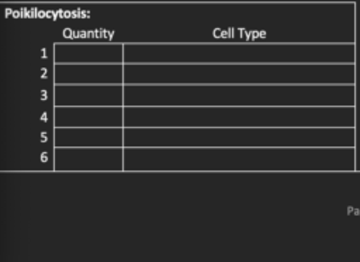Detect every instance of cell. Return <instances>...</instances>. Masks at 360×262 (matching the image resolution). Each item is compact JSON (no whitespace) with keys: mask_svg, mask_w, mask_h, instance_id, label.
I'll list each match as a JSON object with an SVG mask.
<instances>
[{"mask_svg":"<svg viewBox=\"0 0 360 262\" xmlns=\"http://www.w3.org/2000/svg\"><path fill=\"white\" fill-rule=\"evenodd\" d=\"M177 170H352L356 148H172Z\"/></svg>","mask_w":360,"mask_h":262,"instance_id":"6da1fadb","label":"cell"},{"mask_svg":"<svg viewBox=\"0 0 360 262\" xmlns=\"http://www.w3.org/2000/svg\"><path fill=\"white\" fill-rule=\"evenodd\" d=\"M166 106L350 107L354 85H167Z\"/></svg>","mask_w":360,"mask_h":262,"instance_id":"7a4b0ae2","label":"cell"},{"mask_svg":"<svg viewBox=\"0 0 360 262\" xmlns=\"http://www.w3.org/2000/svg\"><path fill=\"white\" fill-rule=\"evenodd\" d=\"M170 148H340L354 146V127H170Z\"/></svg>","mask_w":360,"mask_h":262,"instance_id":"3957f363","label":"cell"},{"mask_svg":"<svg viewBox=\"0 0 360 262\" xmlns=\"http://www.w3.org/2000/svg\"><path fill=\"white\" fill-rule=\"evenodd\" d=\"M166 127H354L350 107L169 106Z\"/></svg>","mask_w":360,"mask_h":262,"instance_id":"277c9868","label":"cell"}]
</instances>
